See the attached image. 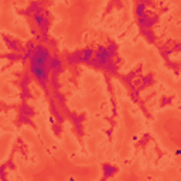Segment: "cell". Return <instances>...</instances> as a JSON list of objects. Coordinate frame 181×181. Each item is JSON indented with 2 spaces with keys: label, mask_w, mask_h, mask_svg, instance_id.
<instances>
[{
  "label": "cell",
  "mask_w": 181,
  "mask_h": 181,
  "mask_svg": "<svg viewBox=\"0 0 181 181\" xmlns=\"http://www.w3.org/2000/svg\"><path fill=\"white\" fill-rule=\"evenodd\" d=\"M103 173H105V178L112 177V175L116 173V168L111 164H103Z\"/></svg>",
  "instance_id": "cell-6"
},
{
  "label": "cell",
  "mask_w": 181,
  "mask_h": 181,
  "mask_svg": "<svg viewBox=\"0 0 181 181\" xmlns=\"http://www.w3.org/2000/svg\"><path fill=\"white\" fill-rule=\"evenodd\" d=\"M31 96H33V95H31V92L28 90V88H21V98H23V99H30Z\"/></svg>",
  "instance_id": "cell-8"
},
{
  "label": "cell",
  "mask_w": 181,
  "mask_h": 181,
  "mask_svg": "<svg viewBox=\"0 0 181 181\" xmlns=\"http://www.w3.org/2000/svg\"><path fill=\"white\" fill-rule=\"evenodd\" d=\"M30 117L31 116H28V115L20 113V115H19V119H17V122H19V123H23V124H31L33 122H31Z\"/></svg>",
  "instance_id": "cell-7"
},
{
  "label": "cell",
  "mask_w": 181,
  "mask_h": 181,
  "mask_svg": "<svg viewBox=\"0 0 181 181\" xmlns=\"http://www.w3.org/2000/svg\"><path fill=\"white\" fill-rule=\"evenodd\" d=\"M47 45H50V47H55V45H57V43H55V40H53V38H50V41H48L47 43Z\"/></svg>",
  "instance_id": "cell-9"
},
{
  "label": "cell",
  "mask_w": 181,
  "mask_h": 181,
  "mask_svg": "<svg viewBox=\"0 0 181 181\" xmlns=\"http://www.w3.org/2000/svg\"><path fill=\"white\" fill-rule=\"evenodd\" d=\"M95 53H96V51L89 48V47L82 50V62H84V64H89V61L95 57Z\"/></svg>",
  "instance_id": "cell-2"
},
{
  "label": "cell",
  "mask_w": 181,
  "mask_h": 181,
  "mask_svg": "<svg viewBox=\"0 0 181 181\" xmlns=\"http://www.w3.org/2000/svg\"><path fill=\"white\" fill-rule=\"evenodd\" d=\"M65 61L68 62V65H78L82 62V51H75V53L67 54Z\"/></svg>",
  "instance_id": "cell-1"
},
{
  "label": "cell",
  "mask_w": 181,
  "mask_h": 181,
  "mask_svg": "<svg viewBox=\"0 0 181 181\" xmlns=\"http://www.w3.org/2000/svg\"><path fill=\"white\" fill-rule=\"evenodd\" d=\"M20 112L24 115H28V116H34V109L30 105H27L26 102H23V105H21V107H20Z\"/></svg>",
  "instance_id": "cell-5"
},
{
  "label": "cell",
  "mask_w": 181,
  "mask_h": 181,
  "mask_svg": "<svg viewBox=\"0 0 181 181\" xmlns=\"http://www.w3.org/2000/svg\"><path fill=\"white\" fill-rule=\"evenodd\" d=\"M134 14H136V17H141V16H146V14H149L147 11V6L144 3H136V6H134Z\"/></svg>",
  "instance_id": "cell-3"
},
{
  "label": "cell",
  "mask_w": 181,
  "mask_h": 181,
  "mask_svg": "<svg viewBox=\"0 0 181 181\" xmlns=\"http://www.w3.org/2000/svg\"><path fill=\"white\" fill-rule=\"evenodd\" d=\"M140 34L149 41V43L153 44L156 41V36H154V33L151 31V28H140Z\"/></svg>",
  "instance_id": "cell-4"
}]
</instances>
